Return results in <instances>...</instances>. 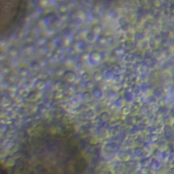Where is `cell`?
Wrapping results in <instances>:
<instances>
[{
    "label": "cell",
    "mask_w": 174,
    "mask_h": 174,
    "mask_svg": "<svg viewBox=\"0 0 174 174\" xmlns=\"http://www.w3.org/2000/svg\"><path fill=\"white\" fill-rule=\"evenodd\" d=\"M42 124L20 146L19 164L26 172L82 173L89 158L72 130L63 125Z\"/></svg>",
    "instance_id": "6da1fadb"
},
{
    "label": "cell",
    "mask_w": 174,
    "mask_h": 174,
    "mask_svg": "<svg viewBox=\"0 0 174 174\" xmlns=\"http://www.w3.org/2000/svg\"><path fill=\"white\" fill-rule=\"evenodd\" d=\"M22 0H1V30L4 34L14 26L19 16Z\"/></svg>",
    "instance_id": "7a4b0ae2"
}]
</instances>
